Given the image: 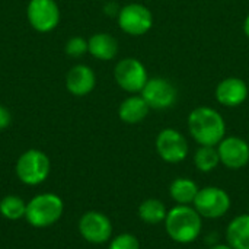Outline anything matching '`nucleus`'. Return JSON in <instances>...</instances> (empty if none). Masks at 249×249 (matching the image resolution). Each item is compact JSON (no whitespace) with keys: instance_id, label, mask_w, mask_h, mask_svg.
I'll return each mask as SVG.
<instances>
[{"instance_id":"obj_20","label":"nucleus","mask_w":249,"mask_h":249,"mask_svg":"<svg viewBox=\"0 0 249 249\" xmlns=\"http://www.w3.org/2000/svg\"><path fill=\"white\" fill-rule=\"evenodd\" d=\"M194 165L200 172H212L220 165L217 146H200L194 153Z\"/></svg>"},{"instance_id":"obj_1","label":"nucleus","mask_w":249,"mask_h":249,"mask_svg":"<svg viewBox=\"0 0 249 249\" xmlns=\"http://www.w3.org/2000/svg\"><path fill=\"white\" fill-rule=\"evenodd\" d=\"M188 131L200 146H217L226 137V123L214 108L197 107L188 115Z\"/></svg>"},{"instance_id":"obj_5","label":"nucleus","mask_w":249,"mask_h":249,"mask_svg":"<svg viewBox=\"0 0 249 249\" xmlns=\"http://www.w3.org/2000/svg\"><path fill=\"white\" fill-rule=\"evenodd\" d=\"M231 197L220 187L200 188L193 207L203 219H220L231 210Z\"/></svg>"},{"instance_id":"obj_19","label":"nucleus","mask_w":249,"mask_h":249,"mask_svg":"<svg viewBox=\"0 0 249 249\" xmlns=\"http://www.w3.org/2000/svg\"><path fill=\"white\" fill-rule=\"evenodd\" d=\"M168 214V209L163 201L158 198H147L139 206V217L147 225L163 223Z\"/></svg>"},{"instance_id":"obj_9","label":"nucleus","mask_w":249,"mask_h":249,"mask_svg":"<svg viewBox=\"0 0 249 249\" xmlns=\"http://www.w3.org/2000/svg\"><path fill=\"white\" fill-rule=\"evenodd\" d=\"M26 19L36 32H51L60 23V7L55 0H29Z\"/></svg>"},{"instance_id":"obj_15","label":"nucleus","mask_w":249,"mask_h":249,"mask_svg":"<svg viewBox=\"0 0 249 249\" xmlns=\"http://www.w3.org/2000/svg\"><path fill=\"white\" fill-rule=\"evenodd\" d=\"M88 53L101 61H109L118 54V41L108 32L93 34L88 39Z\"/></svg>"},{"instance_id":"obj_16","label":"nucleus","mask_w":249,"mask_h":249,"mask_svg":"<svg viewBox=\"0 0 249 249\" xmlns=\"http://www.w3.org/2000/svg\"><path fill=\"white\" fill-rule=\"evenodd\" d=\"M150 107L142 95L125 98L118 107V117L125 124H139L149 115Z\"/></svg>"},{"instance_id":"obj_17","label":"nucleus","mask_w":249,"mask_h":249,"mask_svg":"<svg viewBox=\"0 0 249 249\" xmlns=\"http://www.w3.org/2000/svg\"><path fill=\"white\" fill-rule=\"evenodd\" d=\"M226 241L233 249H249V213L239 214L229 222Z\"/></svg>"},{"instance_id":"obj_14","label":"nucleus","mask_w":249,"mask_h":249,"mask_svg":"<svg viewBox=\"0 0 249 249\" xmlns=\"http://www.w3.org/2000/svg\"><path fill=\"white\" fill-rule=\"evenodd\" d=\"M96 86V74L86 64L73 66L66 74V89L73 96H86Z\"/></svg>"},{"instance_id":"obj_22","label":"nucleus","mask_w":249,"mask_h":249,"mask_svg":"<svg viewBox=\"0 0 249 249\" xmlns=\"http://www.w3.org/2000/svg\"><path fill=\"white\" fill-rule=\"evenodd\" d=\"M108 249H140V242L133 233H121L109 241Z\"/></svg>"},{"instance_id":"obj_8","label":"nucleus","mask_w":249,"mask_h":249,"mask_svg":"<svg viewBox=\"0 0 249 249\" xmlns=\"http://www.w3.org/2000/svg\"><path fill=\"white\" fill-rule=\"evenodd\" d=\"M156 152L166 163H179L187 159L190 144L185 136L175 128H163L156 136Z\"/></svg>"},{"instance_id":"obj_2","label":"nucleus","mask_w":249,"mask_h":249,"mask_svg":"<svg viewBox=\"0 0 249 249\" xmlns=\"http://www.w3.org/2000/svg\"><path fill=\"white\" fill-rule=\"evenodd\" d=\"M163 223L168 236L174 242L181 245L196 242L203 229V217L191 206L177 204L175 207L168 210Z\"/></svg>"},{"instance_id":"obj_18","label":"nucleus","mask_w":249,"mask_h":249,"mask_svg":"<svg viewBox=\"0 0 249 249\" xmlns=\"http://www.w3.org/2000/svg\"><path fill=\"white\" fill-rule=\"evenodd\" d=\"M198 185L196 184V181H193L191 178H185V177H179L175 178L169 187V194L171 198L181 206H191L197 197L198 193Z\"/></svg>"},{"instance_id":"obj_6","label":"nucleus","mask_w":249,"mask_h":249,"mask_svg":"<svg viewBox=\"0 0 249 249\" xmlns=\"http://www.w3.org/2000/svg\"><path fill=\"white\" fill-rule=\"evenodd\" d=\"M114 79L117 85L128 93H140L149 80L144 64L134 58L125 57L115 64Z\"/></svg>"},{"instance_id":"obj_13","label":"nucleus","mask_w":249,"mask_h":249,"mask_svg":"<svg viewBox=\"0 0 249 249\" xmlns=\"http://www.w3.org/2000/svg\"><path fill=\"white\" fill-rule=\"evenodd\" d=\"M249 89L245 80L241 77H226L216 86V99L220 105L235 108L248 99Z\"/></svg>"},{"instance_id":"obj_25","label":"nucleus","mask_w":249,"mask_h":249,"mask_svg":"<svg viewBox=\"0 0 249 249\" xmlns=\"http://www.w3.org/2000/svg\"><path fill=\"white\" fill-rule=\"evenodd\" d=\"M209 249H233L231 245H228V244H217V245H213V247H210Z\"/></svg>"},{"instance_id":"obj_10","label":"nucleus","mask_w":249,"mask_h":249,"mask_svg":"<svg viewBox=\"0 0 249 249\" xmlns=\"http://www.w3.org/2000/svg\"><path fill=\"white\" fill-rule=\"evenodd\" d=\"M79 232L86 242L102 245L112 239V223L101 212H86L79 220Z\"/></svg>"},{"instance_id":"obj_21","label":"nucleus","mask_w":249,"mask_h":249,"mask_svg":"<svg viewBox=\"0 0 249 249\" xmlns=\"http://www.w3.org/2000/svg\"><path fill=\"white\" fill-rule=\"evenodd\" d=\"M26 203L18 196H6L0 201V214L7 220H19L25 217Z\"/></svg>"},{"instance_id":"obj_7","label":"nucleus","mask_w":249,"mask_h":249,"mask_svg":"<svg viewBox=\"0 0 249 249\" xmlns=\"http://www.w3.org/2000/svg\"><path fill=\"white\" fill-rule=\"evenodd\" d=\"M118 26L131 36L147 34L153 26V15L149 7L140 3H128L118 10Z\"/></svg>"},{"instance_id":"obj_12","label":"nucleus","mask_w":249,"mask_h":249,"mask_svg":"<svg viewBox=\"0 0 249 249\" xmlns=\"http://www.w3.org/2000/svg\"><path fill=\"white\" fill-rule=\"evenodd\" d=\"M220 163L228 169L238 171L249 163V143L247 140L229 136L217 144Z\"/></svg>"},{"instance_id":"obj_23","label":"nucleus","mask_w":249,"mask_h":249,"mask_svg":"<svg viewBox=\"0 0 249 249\" xmlns=\"http://www.w3.org/2000/svg\"><path fill=\"white\" fill-rule=\"evenodd\" d=\"M64 51L70 57H82L88 53V39H85L83 36H73L66 42Z\"/></svg>"},{"instance_id":"obj_24","label":"nucleus","mask_w":249,"mask_h":249,"mask_svg":"<svg viewBox=\"0 0 249 249\" xmlns=\"http://www.w3.org/2000/svg\"><path fill=\"white\" fill-rule=\"evenodd\" d=\"M12 123V115L9 112V109L3 105H0V131L6 130Z\"/></svg>"},{"instance_id":"obj_26","label":"nucleus","mask_w":249,"mask_h":249,"mask_svg":"<svg viewBox=\"0 0 249 249\" xmlns=\"http://www.w3.org/2000/svg\"><path fill=\"white\" fill-rule=\"evenodd\" d=\"M244 32L249 38V15L245 18V22H244Z\"/></svg>"},{"instance_id":"obj_4","label":"nucleus","mask_w":249,"mask_h":249,"mask_svg":"<svg viewBox=\"0 0 249 249\" xmlns=\"http://www.w3.org/2000/svg\"><path fill=\"white\" fill-rule=\"evenodd\" d=\"M15 171L22 184L35 187L42 184L48 178L51 163L44 152L38 149H29L18 158Z\"/></svg>"},{"instance_id":"obj_3","label":"nucleus","mask_w":249,"mask_h":249,"mask_svg":"<svg viewBox=\"0 0 249 249\" xmlns=\"http://www.w3.org/2000/svg\"><path fill=\"white\" fill-rule=\"evenodd\" d=\"M64 212L63 200L53 193L38 194L26 203L25 219L26 222L38 229L53 226L57 223Z\"/></svg>"},{"instance_id":"obj_11","label":"nucleus","mask_w":249,"mask_h":249,"mask_svg":"<svg viewBox=\"0 0 249 249\" xmlns=\"http://www.w3.org/2000/svg\"><path fill=\"white\" fill-rule=\"evenodd\" d=\"M140 95L144 98L150 109H168L172 108L178 99V90L165 77H152L144 85Z\"/></svg>"}]
</instances>
